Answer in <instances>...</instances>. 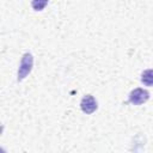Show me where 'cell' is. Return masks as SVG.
Returning <instances> with one entry per match:
<instances>
[{"label": "cell", "mask_w": 153, "mask_h": 153, "mask_svg": "<svg viewBox=\"0 0 153 153\" xmlns=\"http://www.w3.org/2000/svg\"><path fill=\"white\" fill-rule=\"evenodd\" d=\"M32 68H33V56L30 53H25L20 59V63L17 72V80L18 81L24 80L31 73Z\"/></svg>", "instance_id": "cell-1"}, {"label": "cell", "mask_w": 153, "mask_h": 153, "mask_svg": "<svg viewBox=\"0 0 153 153\" xmlns=\"http://www.w3.org/2000/svg\"><path fill=\"white\" fill-rule=\"evenodd\" d=\"M148 99H149V92L141 87L134 88L129 93V97H128L129 103H131L133 105H141V104L146 103Z\"/></svg>", "instance_id": "cell-2"}, {"label": "cell", "mask_w": 153, "mask_h": 153, "mask_svg": "<svg viewBox=\"0 0 153 153\" xmlns=\"http://www.w3.org/2000/svg\"><path fill=\"white\" fill-rule=\"evenodd\" d=\"M80 109L84 114L86 115H91L93 114L97 109H98V103L94 99L93 96L91 94H86L82 97V99L80 100Z\"/></svg>", "instance_id": "cell-3"}, {"label": "cell", "mask_w": 153, "mask_h": 153, "mask_svg": "<svg viewBox=\"0 0 153 153\" xmlns=\"http://www.w3.org/2000/svg\"><path fill=\"white\" fill-rule=\"evenodd\" d=\"M141 82L146 86H153V69H146L142 72Z\"/></svg>", "instance_id": "cell-4"}, {"label": "cell", "mask_w": 153, "mask_h": 153, "mask_svg": "<svg viewBox=\"0 0 153 153\" xmlns=\"http://www.w3.org/2000/svg\"><path fill=\"white\" fill-rule=\"evenodd\" d=\"M48 5V0H31V6L35 11H42Z\"/></svg>", "instance_id": "cell-5"}]
</instances>
